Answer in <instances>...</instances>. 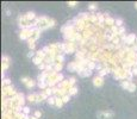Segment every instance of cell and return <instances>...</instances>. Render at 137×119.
I'll return each mask as SVG.
<instances>
[{
	"label": "cell",
	"mask_w": 137,
	"mask_h": 119,
	"mask_svg": "<svg viewBox=\"0 0 137 119\" xmlns=\"http://www.w3.org/2000/svg\"><path fill=\"white\" fill-rule=\"evenodd\" d=\"M78 93V88L75 87V86H73V87L69 88V91H68V94L69 95H75Z\"/></svg>",
	"instance_id": "cell-10"
},
{
	"label": "cell",
	"mask_w": 137,
	"mask_h": 119,
	"mask_svg": "<svg viewBox=\"0 0 137 119\" xmlns=\"http://www.w3.org/2000/svg\"><path fill=\"white\" fill-rule=\"evenodd\" d=\"M22 112H23V114H29V112H30V108H29V107H24L23 110H22Z\"/></svg>",
	"instance_id": "cell-18"
},
{
	"label": "cell",
	"mask_w": 137,
	"mask_h": 119,
	"mask_svg": "<svg viewBox=\"0 0 137 119\" xmlns=\"http://www.w3.org/2000/svg\"><path fill=\"white\" fill-rule=\"evenodd\" d=\"M7 86H11V85H10V80L4 79L3 80V87H7Z\"/></svg>",
	"instance_id": "cell-14"
},
{
	"label": "cell",
	"mask_w": 137,
	"mask_h": 119,
	"mask_svg": "<svg viewBox=\"0 0 137 119\" xmlns=\"http://www.w3.org/2000/svg\"><path fill=\"white\" fill-rule=\"evenodd\" d=\"M131 73H132L133 75H137V67H132V69H131Z\"/></svg>",
	"instance_id": "cell-20"
},
{
	"label": "cell",
	"mask_w": 137,
	"mask_h": 119,
	"mask_svg": "<svg viewBox=\"0 0 137 119\" xmlns=\"http://www.w3.org/2000/svg\"><path fill=\"white\" fill-rule=\"evenodd\" d=\"M75 5H76L75 1H71V3H68V6H69V7H74Z\"/></svg>",
	"instance_id": "cell-22"
},
{
	"label": "cell",
	"mask_w": 137,
	"mask_h": 119,
	"mask_svg": "<svg viewBox=\"0 0 137 119\" xmlns=\"http://www.w3.org/2000/svg\"><path fill=\"white\" fill-rule=\"evenodd\" d=\"M22 81H23V83H25V86H26L27 88H32L33 86H35V81L31 80L30 77H23Z\"/></svg>",
	"instance_id": "cell-4"
},
{
	"label": "cell",
	"mask_w": 137,
	"mask_h": 119,
	"mask_svg": "<svg viewBox=\"0 0 137 119\" xmlns=\"http://www.w3.org/2000/svg\"><path fill=\"white\" fill-rule=\"evenodd\" d=\"M92 74V71L88 69V68H85V69H82L80 73H79V75L82 76V77H87V76H90Z\"/></svg>",
	"instance_id": "cell-7"
},
{
	"label": "cell",
	"mask_w": 137,
	"mask_h": 119,
	"mask_svg": "<svg viewBox=\"0 0 137 119\" xmlns=\"http://www.w3.org/2000/svg\"><path fill=\"white\" fill-rule=\"evenodd\" d=\"M102 83H104V79H102L101 76L98 75L93 79V85L95 87H100V86H102Z\"/></svg>",
	"instance_id": "cell-5"
},
{
	"label": "cell",
	"mask_w": 137,
	"mask_h": 119,
	"mask_svg": "<svg viewBox=\"0 0 137 119\" xmlns=\"http://www.w3.org/2000/svg\"><path fill=\"white\" fill-rule=\"evenodd\" d=\"M27 100H29L30 103H38V94H36V93L29 94L27 95Z\"/></svg>",
	"instance_id": "cell-6"
},
{
	"label": "cell",
	"mask_w": 137,
	"mask_h": 119,
	"mask_svg": "<svg viewBox=\"0 0 137 119\" xmlns=\"http://www.w3.org/2000/svg\"><path fill=\"white\" fill-rule=\"evenodd\" d=\"M136 59H137V52H136Z\"/></svg>",
	"instance_id": "cell-24"
},
{
	"label": "cell",
	"mask_w": 137,
	"mask_h": 119,
	"mask_svg": "<svg viewBox=\"0 0 137 119\" xmlns=\"http://www.w3.org/2000/svg\"><path fill=\"white\" fill-rule=\"evenodd\" d=\"M88 8L93 11V10H97V6H95V4H90L88 5Z\"/></svg>",
	"instance_id": "cell-19"
},
{
	"label": "cell",
	"mask_w": 137,
	"mask_h": 119,
	"mask_svg": "<svg viewBox=\"0 0 137 119\" xmlns=\"http://www.w3.org/2000/svg\"><path fill=\"white\" fill-rule=\"evenodd\" d=\"M39 36H41V30L36 28V29H33V30H32L31 37H30L29 39H31V41H33V42H35V41H37L39 38ZM29 39H27V41H29Z\"/></svg>",
	"instance_id": "cell-3"
},
{
	"label": "cell",
	"mask_w": 137,
	"mask_h": 119,
	"mask_svg": "<svg viewBox=\"0 0 137 119\" xmlns=\"http://www.w3.org/2000/svg\"><path fill=\"white\" fill-rule=\"evenodd\" d=\"M55 101H56V96H49L48 98V103L50 104V105H55Z\"/></svg>",
	"instance_id": "cell-12"
},
{
	"label": "cell",
	"mask_w": 137,
	"mask_h": 119,
	"mask_svg": "<svg viewBox=\"0 0 137 119\" xmlns=\"http://www.w3.org/2000/svg\"><path fill=\"white\" fill-rule=\"evenodd\" d=\"M135 7H136V10H137V3H136V4H135Z\"/></svg>",
	"instance_id": "cell-23"
},
{
	"label": "cell",
	"mask_w": 137,
	"mask_h": 119,
	"mask_svg": "<svg viewBox=\"0 0 137 119\" xmlns=\"http://www.w3.org/2000/svg\"><path fill=\"white\" fill-rule=\"evenodd\" d=\"M8 66H10V62H3V66H1V69H3V71L6 70V69L8 68Z\"/></svg>",
	"instance_id": "cell-13"
},
{
	"label": "cell",
	"mask_w": 137,
	"mask_h": 119,
	"mask_svg": "<svg viewBox=\"0 0 137 119\" xmlns=\"http://www.w3.org/2000/svg\"><path fill=\"white\" fill-rule=\"evenodd\" d=\"M122 24H123V20L122 19H116V26L122 28Z\"/></svg>",
	"instance_id": "cell-16"
},
{
	"label": "cell",
	"mask_w": 137,
	"mask_h": 119,
	"mask_svg": "<svg viewBox=\"0 0 137 119\" xmlns=\"http://www.w3.org/2000/svg\"><path fill=\"white\" fill-rule=\"evenodd\" d=\"M31 32L32 30H29V29H24V30H22V32H20V39H29L30 37H31Z\"/></svg>",
	"instance_id": "cell-2"
},
{
	"label": "cell",
	"mask_w": 137,
	"mask_h": 119,
	"mask_svg": "<svg viewBox=\"0 0 137 119\" xmlns=\"http://www.w3.org/2000/svg\"><path fill=\"white\" fill-rule=\"evenodd\" d=\"M63 105V100L61 96H56V101H55V106H57V107H62Z\"/></svg>",
	"instance_id": "cell-8"
},
{
	"label": "cell",
	"mask_w": 137,
	"mask_h": 119,
	"mask_svg": "<svg viewBox=\"0 0 137 119\" xmlns=\"http://www.w3.org/2000/svg\"><path fill=\"white\" fill-rule=\"evenodd\" d=\"M41 115H42V113H41L39 111H36V112H35V117H36L37 119H38L39 117H41Z\"/></svg>",
	"instance_id": "cell-21"
},
{
	"label": "cell",
	"mask_w": 137,
	"mask_h": 119,
	"mask_svg": "<svg viewBox=\"0 0 137 119\" xmlns=\"http://www.w3.org/2000/svg\"><path fill=\"white\" fill-rule=\"evenodd\" d=\"M130 85H131V81H128V80H125V81H122V87L124 88V89H129Z\"/></svg>",
	"instance_id": "cell-9"
},
{
	"label": "cell",
	"mask_w": 137,
	"mask_h": 119,
	"mask_svg": "<svg viewBox=\"0 0 137 119\" xmlns=\"http://www.w3.org/2000/svg\"><path fill=\"white\" fill-rule=\"evenodd\" d=\"M69 96H71L69 94H66V95H63V96H61V98H62V100H63V103H67V101L69 100Z\"/></svg>",
	"instance_id": "cell-17"
},
{
	"label": "cell",
	"mask_w": 137,
	"mask_h": 119,
	"mask_svg": "<svg viewBox=\"0 0 137 119\" xmlns=\"http://www.w3.org/2000/svg\"><path fill=\"white\" fill-rule=\"evenodd\" d=\"M33 63L37 64V66H39V64H42V63H43V59H42V58H39V57H37V56H36L35 58H33Z\"/></svg>",
	"instance_id": "cell-11"
},
{
	"label": "cell",
	"mask_w": 137,
	"mask_h": 119,
	"mask_svg": "<svg viewBox=\"0 0 137 119\" xmlns=\"http://www.w3.org/2000/svg\"><path fill=\"white\" fill-rule=\"evenodd\" d=\"M113 112H110V111H102L98 113V118L100 119H112L113 118Z\"/></svg>",
	"instance_id": "cell-1"
},
{
	"label": "cell",
	"mask_w": 137,
	"mask_h": 119,
	"mask_svg": "<svg viewBox=\"0 0 137 119\" xmlns=\"http://www.w3.org/2000/svg\"><path fill=\"white\" fill-rule=\"evenodd\" d=\"M27 43H29V48H30V49H33V48H35V42H33V41H31V39H29L27 41Z\"/></svg>",
	"instance_id": "cell-15"
}]
</instances>
